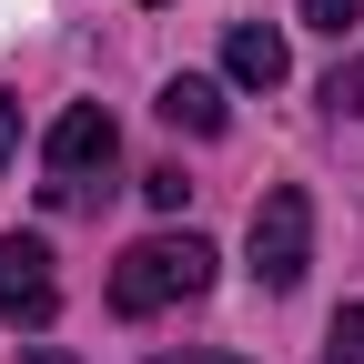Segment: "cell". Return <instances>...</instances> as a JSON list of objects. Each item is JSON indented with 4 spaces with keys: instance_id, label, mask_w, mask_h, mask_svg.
Instances as JSON below:
<instances>
[{
    "instance_id": "obj_1",
    "label": "cell",
    "mask_w": 364,
    "mask_h": 364,
    "mask_svg": "<svg viewBox=\"0 0 364 364\" xmlns=\"http://www.w3.org/2000/svg\"><path fill=\"white\" fill-rule=\"evenodd\" d=\"M213 284V243L203 233H152V243H132L122 263H112V314H172V304H193Z\"/></svg>"
},
{
    "instance_id": "obj_2",
    "label": "cell",
    "mask_w": 364,
    "mask_h": 364,
    "mask_svg": "<svg viewBox=\"0 0 364 364\" xmlns=\"http://www.w3.org/2000/svg\"><path fill=\"white\" fill-rule=\"evenodd\" d=\"M112 162H122L112 112H102V102H71V112L51 122V142H41V193H51V203H91V193L112 182Z\"/></svg>"
},
{
    "instance_id": "obj_3",
    "label": "cell",
    "mask_w": 364,
    "mask_h": 364,
    "mask_svg": "<svg viewBox=\"0 0 364 364\" xmlns=\"http://www.w3.org/2000/svg\"><path fill=\"white\" fill-rule=\"evenodd\" d=\"M243 253H253V284L263 294H294L304 284V263H314V203L294 193V182H273V193L253 203V243Z\"/></svg>"
},
{
    "instance_id": "obj_4",
    "label": "cell",
    "mask_w": 364,
    "mask_h": 364,
    "mask_svg": "<svg viewBox=\"0 0 364 364\" xmlns=\"http://www.w3.org/2000/svg\"><path fill=\"white\" fill-rule=\"evenodd\" d=\"M0 314L31 324V334L61 314V273H51V243L41 233H0Z\"/></svg>"
},
{
    "instance_id": "obj_5",
    "label": "cell",
    "mask_w": 364,
    "mask_h": 364,
    "mask_svg": "<svg viewBox=\"0 0 364 364\" xmlns=\"http://www.w3.org/2000/svg\"><path fill=\"white\" fill-rule=\"evenodd\" d=\"M223 71H233L243 91H273V81L294 71V51H284L273 21H233V31H223Z\"/></svg>"
},
{
    "instance_id": "obj_6",
    "label": "cell",
    "mask_w": 364,
    "mask_h": 364,
    "mask_svg": "<svg viewBox=\"0 0 364 364\" xmlns=\"http://www.w3.org/2000/svg\"><path fill=\"white\" fill-rule=\"evenodd\" d=\"M162 122H172V132H193V142H213V132L233 122V112H223V81L172 71V81H162Z\"/></svg>"
},
{
    "instance_id": "obj_7",
    "label": "cell",
    "mask_w": 364,
    "mask_h": 364,
    "mask_svg": "<svg viewBox=\"0 0 364 364\" xmlns=\"http://www.w3.org/2000/svg\"><path fill=\"white\" fill-rule=\"evenodd\" d=\"M324 364H364V304H344L324 324Z\"/></svg>"
},
{
    "instance_id": "obj_8",
    "label": "cell",
    "mask_w": 364,
    "mask_h": 364,
    "mask_svg": "<svg viewBox=\"0 0 364 364\" xmlns=\"http://www.w3.org/2000/svg\"><path fill=\"white\" fill-rule=\"evenodd\" d=\"M304 21H314V31H334V41H344V31L364 21V0H304Z\"/></svg>"
},
{
    "instance_id": "obj_9",
    "label": "cell",
    "mask_w": 364,
    "mask_h": 364,
    "mask_svg": "<svg viewBox=\"0 0 364 364\" xmlns=\"http://www.w3.org/2000/svg\"><path fill=\"white\" fill-rule=\"evenodd\" d=\"M142 193H152V203H162V213H182V193H193V182H182V172H172V162H162V172H142Z\"/></svg>"
},
{
    "instance_id": "obj_10",
    "label": "cell",
    "mask_w": 364,
    "mask_h": 364,
    "mask_svg": "<svg viewBox=\"0 0 364 364\" xmlns=\"http://www.w3.org/2000/svg\"><path fill=\"white\" fill-rule=\"evenodd\" d=\"M324 102H334V112H364V61H354V71H334V91H324Z\"/></svg>"
},
{
    "instance_id": "obj_11",
    "label": "cell",
    "mask_w": 364,
    "mask_h": 364,
    "mask_svg": "<svg viewBox=\"0 0 364 364\" xmlns=\"http://www.w3.org/2000/svg\"><path fill=\"white\" fill-rule=\"evenodd\" d=\"M11 152H21V102L0 91V162H11Z\"/></svg>"
},
{
    "instance_id": "obj_12",
    "label": "cell",
    "mask_w": 364,
    "mask_h": 364,
    "mask_svg": "<svg viewBox=\"0 0 364 364\" xmlns=\"http://www.w3.org/2000/svg\"><path fill=\"white\" fill-rule=\"evenodd\" d=\"M152 364H243V354H213V344H203V354H152Z\"/></svg>"
},
{
    "instance_id": "obj_13",
    "label": "cell",
    "mask_w": 364,
    "mask_h": 364,
    "mask_svg": "<svg viewBox=\"0 0 364 364\" xmlns=\"http://www.w3.org/2000/svg\"><path fill=\"white\" fill-rule=\"evenodd\" d=\"M31 364H71V354H61V344H41V354H31Z\"/></svg>"
}]
</instances>
